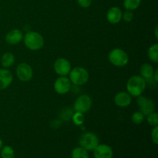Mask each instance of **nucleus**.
<instances>
[{"mask_svg": "<svg viewBox=\"0 0 158 158\" xmlns=\"http://www.w3.org/2000/svg\"><path fill=\"white\" fill-rule=\"evenodd\" d=\"M140 76L144 79L145 80H152L153 75L154 73V69L150 63H143L141 65L140 69Z\"/></svg>", "mask_w": 158, "mask_h": 158, "instance_id": "dca6fc26", "label": "nucleus"}, {"mask_svg": "<svg viewBox=\"0 0 158 158\" xmlns=\"http://www.w3.org/2000/svg\"><path fill=\"white\" fill-rule=\"evenodd\" d=\"M53 68L56 74L60 77H66L69 75L71 70V64L68 60L66 58H59L55 61Z\"/></svg>", "mask_w": 158, "mask_h": 158, "instance_id": "1a4fd4ad", "label": "nucleus"}, {"mask_svg": "<svg viewBox=\"0 0 158 158\" xmlns=\"http://www.w3.org/2000/svg\"><path fill=\"white\" fill-rule=\"evenodd\" d=\"M23 36L24 34L23 31L19 29H12L6 34V42L9 45L19 44L23 40Z\"/></svg>", "mask_w": 158, "mask_h": 158, "instance_id": "4468645a", "label": "nucleus"}, {"mask_svg": "<svg viewBox=\"0 0 158 158\" xmlns=\"http://www.w3.org/2000/svg\"><path fill=\"white\" fill-rule=\"evenodd\" d=\"M72 120L75 125H77V126H81L84 123V115H83V113L75 112V114H73L72 116Z\"/></svg>", "mask_w": 158, "mask_h": 158, "instance_id": "4be33fe9", "label": "nucleus"}, {"mask_svg": "<svg viewBox=\"0 0 158 158\" xmlns=\"http://www.w3.org/2000/svg\"><path fill=\"white\" fill-rule=\"evenodd\" d=\"M151 140L154 144L157 145L158 143V126L154 127L151 131Z\"/></svg>", "mask_w": 158, "mask_h": 158, "instance_id": "a878e982", "label": "nucleus"}, {"mask_svg": "<svg viewBox=\"0 0 158 158\" xmlns=\"http://www.w3.org/2000/svg\"><path fill=\"white\" fill-rule=\"evenodd\" d=\"M93 151L94 158H113L114 157V151L111 147L104 143H99Z\"/></svg>", "mask_w": 158, "mask_h": 158, "instance_id": "9b49d317", "label": "nucleus"}, {"mask_svg": "<svg viewBox=\"0 0 158 158\" xmlns=\"http://www.w3.org/2000/svg\"><path fill=\"white\" fill-rule=\"evenodd\" d=\"M140 4H141V0H124L123 1V6L126 10H135L138 9Z\"/></svg>", "mask_w": 158, "mask_h": 158, "instance_id": "412c9836", "label": "nucleus"}, {"mask_svg": "<svg viewBox=\"0 0 158 158\" xmlns=\"http://www.w3.org/2000/svg\"><path fill=\"white\" fill-rule=\"evenodd\" d=\"M16 76L20 81L28 82L33 77V71L29 64L26 63H21L17 66L15 69Z\"/></svg>", "mask_w": 158, "mask_h": 158, "instance_id": "6e6552de", "label": "nucleus"}, {"mask_svg": "<svg viewBox=\"0 0 158 158\" xmlns=\"http://www.w3.org/2000/svg\"><path fill=\"white\" fill-rule=\"evenodd\" d=\"M145 116L142 114L140 111H137V112L134 113L131 116V120L135 124H141L143 121H144Z\"/></svg>", "mask_w": 158, "mask_h": 158, "instance_id": "b1692460", "label": "nucleus"}, {"mask_svg": "<svg viewBox=\"0 0 158 158\" xmlns=\"http://www.w3.org/2000/svg\"><path fill=\"white\" fill-rule=\"evenodd\" d=\"M147 121L153 127L158 126V114L154 111L147 115Z\"/></svg>", "mask_w": 158, "mask_h": 158, "instance_id": "5701e85b", "label": "nucleus"}, {"mask_svg": "<svg viewBox=\"0 0 158 158\" xmlns=\"http://www.w3.org/2000/svg\"><path fill=\"white\" fill-rule=\"evenodd\" d=\"M0 155L2 158H14L15 151L12 147L6 145V146H3L0 150Z\"/></svg>", "mask_w": 158, "mask_h": 158, "instance_id": "aec40b11", "label": "nucleus"}, {"mask_svg": "<svg viewBox=\"0 0 158 158\" xmlns=\"http://www.w3.org/2000/svg\"><path fill=\"white\" fill-rule=\"evenodd\" d=\"M132 102V97L127 92H119L114 97V103L119 107H127Z\"/></svg>", "mask_w": 158, "mask_h": 158, "instance_id": "ddd939ff", "label": "nucleus"}, {"mask_svg": "<svg viewBox=\"0 0 158 158\" xmlns=\"http://www.w3.org/2000/svg\"><path fill=\"white\" fill-rule=\"evenodd\" d=\"M24 44L29 49L37 51L41 49L44 46V39L38 32L29 31L23 36Z\"/></svg>", "mask_w": 158, "mask_h": 158, "instance_id": "f03ea898", "label": "nucleus"}, {"mask_svg": "<svg viewBox=\"0 0 158 158\" xmlns=\"http://www.w3.org/2000/svg\"><path fill=\"white\" fill-rule=\"evenodd\" d=\"M134 12L131 10H126L124 12L122 13V19L126 23H131L134 19Z\"/></svg>", "mask_w": 158, "mask_h": 158, "instance_id": "393cba45", "label": "nucleus"}, {"mask_svg": "<svg viewBox=\"0 0 158 158\" xmlns=\"http://www.w3.org/2000/svg\"><path fill=\"white\" fill-rule=\"evenodd\" d=\"M77 1L80 7L86 9V8L89 7L91 6L93 0H77Z\"/></svg>", "mask_w": 158, "mask_h": 158, "instance_id": "bb28decb", "label": "nucleus"}, {"mask_svg": "<svg viewBox=\"0 0 158 158\" xmlns=\"http://www.w3.org/2000/svg\"><path fill=\"white\" fill-rule=\"evenodd\" d=\"M146 86V80L141 76L135 75L130 77L127 82V90L131 97H137L143 94Z\"/></svg>", "mask_w": 158, "mask_h": 158, "instance_id": "f257e3e1", "label": "nucleus"}, {"mask_svg": "<svg viewBox=\"0 0 158 158\" xmlns=\"http://www.w3.org/2000/svg\"><path fill=\"white\" fill-rule=\"evenodd\" d=\"M13 80L12 74L9 69L3 68L0 69V90L9 87Z\"/></svg>", "mask_w": 158, "mask_h": 158, "instance_id": "2eb2a0df", "label": "nucleus"}, {"mask_svg": "<svg viewBox=\"0 0 158 158\" xmlns=\"http://www.w3.org/2000/svg\"><path fill=\"white\" fill-rule=\"evenodd\" d=\"M71 85L72 83L69 78L66 77H60L54 83V89L58 94L64 95L70 90Z\"/></svg>", "mask_w": 158, "mask_h": 158, "instance_id": "9d476101", "label": "nucleus"}, {"mask_svg": "<svg viewBox=\"0 0 158 158\" xmlns=\"http://www.w3.org/2000/svg\"><path fill=\"white\" fill-rule=\"evenodd\" d=\"M3 147V141L2 140L1 138H0V150H1V148Z\"/></svg>", "mask_w": 158, "mask_h": 158, "instance_id": "cd10ccee", "label": "nucleus"}, {"mask_svg": "<svg viewBox=\"0 0 158 158\" xmlns=\"http://www.w3.org/2000/svg\"><path fill=\"white\" fill-rule=\"evenodd\" d=\"M155 36H156V38H158V35H157V26H156L155 27Z\"/></svg>", "mask_w": 158, "mask_h": 158, "instance_id": "c85d7f7f", "label": "nucleus"}, {"mask_svg": "<svg viewBox=\"0 0 158 158\" xmlns=\"http://www.w3.org/2000/svg\"><path fill=\"white\" fill-rule=\"evenodd\" d=\"M15 56L12 52H5L1 57V64L4 68H9L15 63Z\"/></svg>", "mask_w": 158, "mask_h": 158, "instance_id": "f3484780", "label": "nucleus"}, {"mask_svg": "<svg viewBox=\"0 0 158 158\" xmlns=\"http://www.w3.org/2000/svg\"><path fill=\"white\" fill-rule=\"evenodd\" d=\"M69 80L76 86H82L86 84L89 78V74L85 68L77 66L71 69L69 73Z\"/></svg>", "mask_w": 158, "mask_h": 158, "instance_id": "7ed1b4c3", "label": "nucleus"}, {"mask_svg": "<svg viewBox=\"0 0 158 158\" xmlns=\"http://www.w3.org/2000/svg\"><path fill=\"white\" fill-rule=\"evenodd\" d=\"M108 59L111 64L117 67H123L125 66L129 62L128 54L123 49L120 48H114L108 55Z\"/></svg>", "mask_w": 158, "mask_h": 158, "instance_id": "20e7f679", "label": "nucleus"}, {"mask_svg": "<svg viewBox=\"0 0 158 158\" xmlns=\"http://www.w3.org/2000/svg\"><path fill=\"white\" fill-rule=\"evenodd\" d=\"M122 11L117 6L110 8L106 12V19L110 24H117L122 19Z\"/></svg>", "mask_w": 158, "mask_h": 158, "instance_id": "f8f14e48", "label": "nucleus"}, {"mask_svg": "<svg viewBox=\"0 0 158 158\" xmlns=\"http://www.w3.org/2000/svg\"><path fill=\"white\" fill-rule=\"evenodd\" d=\"M100 143L98 137L93 132L83 133L79 138V144L86 151H94Z\"/></svg>", "mask_w": 158, "mask_h": 158, "instance_id": "39448f33", "label": "nucleus"}, {"mask_svg": "<svg viewBox=\"0 0 158 158\" xmlns=\"http://www.w3.org/2000/svg\"><path fill=\"white\" fill-rule=\"evenodd\" d=\"M92 106V100L89 96L86 94L80 95L76 99L74 102L73 109L76 112H80L85 114L90 110Z\"/></svg>", "mask_w": 158, "mask_h": 158, "instance_id": "423d86ee", "label": "nucleus"}, {"mask_svg": "<svg viewBox=\"0 0 158 158\" xmlns=\"http://www.w3.org/2000/svg\"><path fill=\"white\" fill-rule=\"evenodd\" d=\"M148 58L150 59L151 61L153 63H158V44L155 43L153 44L152 46H150L148 51Z\"/></svg>", "mask_w": 158, "mask_h": 158, "instance_id": "6ab92c4d", "label": "nucleus"}, {"mask_svg": "<svg viewBox=\"0 0 158 158\" xmlns=\"http://www.w3.org/2000/svg\"><path fill=\"white\" fill-rule=\"evenodd\" d=\"M72 158H89L88 151L83 148L82 147H77L71 152Z\"/></svg>", "mask_w": 158, "mask_h": 158, "instance_id": "a211bd4d", "label": "nucleus"}, {"mask_svg": "<svg viewBox=\"0 0 158 158\" xmlns=\"http://www.w3.org/2000/svg\"><path fill=\"white\" fill-rule=\"evenodd\" d=\"M137 103L139 106L140 111L144 116L148 115L151 113L155 111V103L153 100L148 97L140 95L137 97Z\"/></svg>", "mask_w": 158, "mask_h": 158, "instance_id": "0eeeda50", "label": "nucleus"}]
</instances>
